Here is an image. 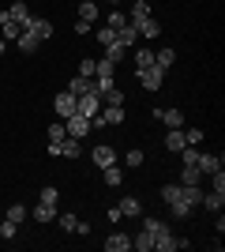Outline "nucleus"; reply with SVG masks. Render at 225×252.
<instances>
[{
    "mask_svg": "<svg viewBox=\"0 0 225 252\" xmlns=\"http://www.w3.org/2000/svg\"><path fill=\"white\" fill-rule=\"evenodd\" d=\"M161 83H165V72H161L158 64H150V68L139 72V87L143 91H161Z\"/></svg>",
    "mask_w": 225,
    "mask_h": 252,
    "instance_id": "1",
    "label": "nucleus"
},
{
    "mask_svg": "<svg viewBox=\"0 0 225 252\" xmlns=\"http://www.w3.org/2000/svg\"><path fill=\"white\" fill-rule=\"evenodd\" d=\"M64 121H68L64 128H68V136H72V139H83L86 132H90V117H83L79 109H75L72 117H64Z\"/></svg>",
    "mask_w": 225,
    "mask_h": 252,
    "instance_id": "2",
    "label": "nucleus"
},
{
    "mask_svg": "<svg viewBox=\"0 0 225 252\" xmlns=\"http://www.w3.org/2000/svg\"><path fill=\"white\" fill-rule=\"evenodd\" d=\"M53 109H56V113H60V117H72L75 109H79V98H75L72 91H60V94L53 98Z\"/></svg>",
    "mask_w": 225,
    "mask_h": 252,
    "instance_id": "3",
    "label": "nucleus"
},
{
    "mask_svg": "<svg viewBox=\"0 0 225 252\" xmlns=\"http://www.w3.org/2000/svg\"><path fill=\"white\" fill-rule=\"evenodd\" d=\"M90 158H94V166H98V169L117 166V151H113V147H105V143H98V147L90 151Z\"/></svg>",
    "mask_w": 225,
    "mask_h": 252,
    "instance_id": "4",
    "label": "nucleus"
},
{
    "mask_svg": "<svg viewBox=\"0 0 225 252\" xmlns=\"http://www.w3.org/2000/svg\"><path fill=\"white\" fill-rule=\"evenodd\" d=\"M19 34H23V27L11 19L8 11H0V38H4V42H19Z\"/></svg>",
    "mask_w": 225,
    "mask_h": 252,
    "instance_id": "5",
    "label": "nucleus"
},
{
    "mask_svg": "<svg viewBox=\"0 0 225 252\" xmlns=\"http://www.w3.org/2000/svg\"><path fill=\"white\" fill-rule=\"evenodd\" d=\"M23 31H30L34 38H38V42H45V38H53V23H49V19H34V15H30Z\"/></svg>",
    "mask_w": 225,
    "mask_h": 252,
    "instance_id": "6",
    "label": "nucleus"
},
{
    "mask_svg": "<svg viewBox=\"0 0 225 252\" xmlns=\"http://www.w3.org/2000/svg\"><path fill=\"white\" fill-rule=\"evenodd\" d=\"M154 121H161L165 128H184V125H188L180 109H154Z\"/></svg>",
    "mask_w": 225,
    "mask_h": 252,
    "instance_id": "7",
    "label": "nucleus"
},
{
    "mask_svg": "<svg viewBox=\"0 0 225 252\" xmlns=\"http://www.w3.org/2000/svg\"><path fill=\"white\" fill-rule=\"evenodd\" d=\"M128 249H131V237H128V233L113 230V233L105 237V252H128Z\"/></svg>",
    "mask_w": 225,
    "mask_h": 252,
    "instance_id": "8",
    "label": "nucleus"
},
{
    "mask_svg": "<svg viewBox=\"0 0 225 252\" xmlns=\"http://www.w3.org/2000/svg\"><path fill=\"white\" fill-rule=\"evenodd\" d=\"M135 31H139V38H158L161 34V23L154 19V15H147V19H139V23H131Z\"/></svg>",
    "mask_w": 225,
    "mask_h": 252,
    "instance_id": "9",
    "label": "nucleus"
},
{
    "mask_svg": "<svg viewBox=\"0 0 225 252\" xmlns=\"http://www.w3.org/2000/svg\"><path fill=\"white\" fill-rule=\"evenodd\" d=\"M79 113L83 117H98L101 113V98L98 94H79Z\"/></svg>",
    "mask_w": 225,
    "mask_h": 252,
    "instance_id": "10",
    "label": "nucleus"
},
{
    "mask_svg": "<svg viewBox=\"0 0 225 252\" xmlns=\"http://www.w3.org/2000/svg\"><path fill=\"white\" fill-rule=\"evenodd\" d=\"M68 91H72L75 98L79 94H94V79H90V75H75L72 83H68Z\"/></svg>",
    "mask_w": 225,
    "mask_h": 252,
    "instance_id": "11",
    "label": "nucleus"
},
{
    "mask_svg": "<svg viewBox=\"0 0 225 252\" xmlns=\"http://www.w3.org/2000/svg\"><path fill=\"white\" fill-rule=\"evenodd\" d=\"M4 11H8L11 19L19 23V27H26V19H30V8H26V0H15V4H8Z\"/></svg>",
    "mask_w": 225,
    "mask_h": 252,
    "instance_id": "12",
    "label": "nucleus"
},
{
    "mask_svg": "<svg viewBox=\"0 0 225 252\" xmlns=\"http://www.w3.org/2000/svg\"><path fill=\"white\" fill-rule=\"evenodd\" d=\"M117 211L124 215V219H135V215H143V203L135 200V196H124V200L117 203Z\"/></svg>",
    "mask_w": 225,
    "mask_h": 252,
    "instance_id": "13",
    "label": "nucleus"
},
{
    "mask_svg": "<svg viewBox=\"0 0 225 252\" xmlns=\"http://www.w3.org/2000/svg\"><path fill=\"white\" fill-rule=\"evenodd\" d=\"M184 147H188V143H184V128H169V136H165V151H176V155H180Z\"/></svg>",
    "mask_w": 225,
    "mask_h": 252,
    "instance_id": "14",
    "label": "nucleus"
},
{
    "mask_svg": "<svg viewBox=\"0 0 225 252\" xmlns=\"http://www.w3.org/2000/svg\"><path fill=\"white\" fill-rule=\"evenodd\" d=\"M199 169H203V177H210L214 169H222V155H203L199 151Z\"/></svg>",
    "mask_w": 225,
    "mask_h": 252,
    "instance_id": "15",
    "label": "nucleus"
},
{
    "mask_svg": "<svg viewBox=\"0 0 225 252\" xmlns=\"http://www.w3.org/2000/svg\"><path fill=\"white\" fill-rule=\"evenodd\" d=\"M30 215L38 222H56V203H42V200H38V207H34Z\"/></svg>",
    "mask_w": 225,
    "mask_h": 252,
    "instance_id": "16",
    "label": "nucleus"
},
{
    "mask_svg": "<svg viewBox=\"0 0 225 252\" xmlns=\"http://www.w3.org/2000/svg\"><path fill=\"white\" fill-rule=\"evenodd\" d=\"M143 230H147L154 241H158V237H169V226H165L161 219H147V222H143Z\"/></svg>",
    "mask_w": 225,
    "mask_h": 252,
    "instance_id": "17",
    "label": "nucleus"
},
{
    "mask_svg": "<svg viewBox=\"0 0 225 252\" xmlns=\"http://www.w3.org/2000/svg\"><path fill=\"white\" fill-rule=\"evenodd\" d=\"M169 211H173V219H188V215H192V203L184 200V189H180V196L169 203Z\"/></svg>",
    "mask_w": 225,
    "mask_h": 252,
    "instance_id": "18",
    "label": "nucleus"
},
{
    "mask_svg": "<svg viewBox=\"0 0 225 252\" xmlns=\"http://www.w3.org/2000/svg\"><path fill=\"white\" fill-rule=\"evenodd\" d=\"M199 203H203V207H210V211H222V207H225V192H214V189H210V192H203V200H199Z\"/></svg>",
    "mask_w": 225,
    "mask_h": 252,
    "instance_id": "19",
    "label": "nucleus"
},
{
    "mask_svg": "<svg viewBox=\"0 0 225 252\" xmlns=\"http://www.w3.org/2000/svg\"><path fill=\"white\" fill-rule=\"evenodd\" d=\"M131 249H139V252H154V237H150L147 230H139L135 237H131Z\"/></svg>",
    "mask_w": 225,
    "mask_h": 252,
    "instance_id": "20",
    "label": "nucleus"
},
{
    "mask_svg": "<svg viewBox=\"0 0 225 252\" xmlns=\"http://www.w3.org/2000/svg\"><path fill=\"white\" fill-rule=\"evenodd\" d=\"M147 15H154V11H150V4H147V0H135V4H131L128 23H139V19H147Z\"/></svg>",
    "mask_w": 225,
    "mask_h": 252,
    "instance_id": "21",
    "label": "nucleus"
},
{
    "mask_svg": "<svg viewBox=\"0 0 225 252\" xmlns=\"http://www.w3.org/2000/svg\"><path fill=\"white\" fill-rule=\"evenodd\" d=\"M173 61H176V53H173V49H158V53H154V64H158L161 72H169Z\"/></svg>",
    "mask_w": 225,
    "mask_h": 252,
    "instance_id": "22",
    "label": "nucleus"
},
{
    "mask_svg": "<svg viewBox=\"0 0 225 252\" xmlns=\"http://www.w3.org/2000/svg\"><path fill=\"white\" fill-rule=\"evenodd\" d=\"M199 181H203V169L199 166H184L180 169V185H199Z\"/></svg>",
    "mask_w": 225,
    "mask_h": 252,
    "instance_id": "23",
    "label": "nucleus"
},
{
    "mask_svg": "<svg viewBox=\"0 0 225 252\" xmlns=\"http://www.w3.org/2000/svg\"><path fill=\"white\" fill-rule=\"evenodd\" d=\"M79 19L83 23H98V4L94 0H83V4H79Z\"/></svg>",
    "mask_w": 225,
    "mask_h": 252,
    "instance_id": "24",
    "label": "nucleus"
},
{
    "mask_svg": "<svg viewBox=\"0 0 225 252\" xmlns=\"http://www.w3.org/2000/svg\"><path fill=\"white\" fill-rule=\"evenodd\" d=\"M124 53H128V45L120 42V38H117V42H109V45H105V57H109L113 64H117V61H124Z\"/></svg>",
    "mask_w": 225,
    "mask_h": 252,
    "instance_id": "25",
    "label": "nucleus"
},
{
    "mask_svg": "<svg viewBox=\"0 0 225 252\" xmlns=\"http://www.w3.org/2000/svg\"><path fill=\"white\" fill-rule=\"evenodd\" d=\"M79 155H83V143L68 136V139H64V147H60V158H79Z\"/></svg>",
    "mask_w": 225,
    "mask_h": 252,
    "instance_id": "26",
    "label": "nucleus"
},
{
    "mask_svg": "<svg viewBox=\"0 0 225 252\" xmlns=\"http://www.w3.org/2000/svg\"><path fill=\"white\" fill-rule=\"evenodd\" d=\"M56 222H60V230H64V233H75V230H79V219H75L72 211H64V215H56Z\"/></svg>",
    "mask_w": 225,
    "mask_h": 252,
    "instance_id": "27",
    "label": "nucleus"
},
{
    "mask_svg": "<svg viewBox=\"0 0 225 252\" xmlns=\"http://www.w3.org/2000/svg\"><path fill=\"white\" fill-rule=\"evenodd\" d=\"M15 45H19V53H34V49H38V38H34L30 31H23V34H19V42H15Z\"/></svg>",
    "mask_w": 225,
    "mask_h": 252,
    "instance_id": "28",
    "label": "nucleus"
},
{
    "mask_svg": "<svg viewBox=\"0 0 225 252\" xmlns=\"http://www.w3.org/2000/svg\"><path fill=\"white\" fill-rule=\"evenodd\" d=\"M60 139H68V128H64V121H53L49 125V143H60Z\"/></svg>",
    "mask_w": 225,
    "mask_h": 252,
    "instance_id": "29",
    "label": "nucleus"
},
{
    "mask_svg": "<svg viewBox=\"0 0 225 252\" xmlns=\"http://www.w3.org/2000/svg\"><path fill=\"white\" fill-rule=\"evenodd\" d=\"M154 64V49H139L135 53V72H143V68H150Z\"/></svg>",
    "mask_w": 225,
    "mask_h": 252,
    "instance_id": "30",
    "label": "nucleus"
},
{
    "mask_svg": "<svg viewBox=\"0 0 225 252\" xmlns=\"http://www.w3.org/2000/svg\"><path fill=\"white\" fill-rule=\"evenodd\" d=\"M105 27H113V31H124V27H128V15H124V11H109Z\"/></svg>",
    "mask_w": 225,
    "mask_h": 252,
    "instance_id": "31",
    "label": "nucleus"
},
{
    "mask_svg": "<svg viewBox=\"0 0 225 252\" xmlns=\"http://www.w3.org/2000/svg\"><path fill=\"white\" fill-rule=\"evenodd\" d=\"M101 173H105V185H113V189L124 181V169H120V166H109V169H101Z\"/></svg>",
    "mask_w": 225,
    "mask_h": 252,
    "instance_id": "32",
    "label": "nucleus"
},
{
    "mask_svg": "<svg viewBox=\"0 0 225 252\" xmlns=\"http://www.w3.org/2000/svg\"><path fill=\"white\" fill-rule=\"evenodd\" d=\"M117 72V64L109 61V57H101V61H94V75H113Z\"/></svg>",
    "mask_w": 225,
    "mask_h": 252,
    "instance_id": "33",
    "label": "nucleus"
},
{
    "mask_svg": "<svg viewBox=\"0 0 225 252\" xmlns=\"http://www.w3.org/2000/svg\"><path fill=\"white\" fill-rule=\"evenodd\" d=\"M117 38H120V42H124V45H135V38H139V31H135V27H131V23H128L124 31H117Z\"/></svg>",
    "mask_w": 225,
    "mask_h": 252,
    "instance_id": "34",
    "label": "nucleus"
},
{
    "mask_svg": "<svg viewBox=\"0 0 225 252\" xmlns=\"http://www.w3.org/2000/svg\"><path fill=\"white\" fill-rule=\"evenodd\" d=\"M184 143H188V147H199V143H203V128H188V132H184Z\"/></svg>",
    "mask_w": 225,
    "mask_h": 252,
    "instance_id": "35",
    "label": "nucleus"
},
{
    "mask_svg": "<svg viewBox=\"0 0 225 252\" xmlns=\"http://www.w3.org/2000/svg\"><path fill=\"white\" fill-rule=\"evenodd\" d=\"M154 249H158V252H176V237H173V233H169V237H158Z\"/></svg>",
    "mask_w": 225,
    "mask_h": 252,
    "instance_id": "36",
    "label": "nucleus"
},
{
    "mask_svg": "<svg viewBox=\"0 0 225 252\" xmlns=\"http://www.w3.org/2000/svg\"><path fill=\"white\" fill-rule=\"evenodd\" d=\"M15 230H19V222H11V219L0 222V237H4V241H11V237H15Z\"/></svg>",
    "mask_w": 225,
    "mask_h": 252,
    "instance_id": "37",
    "label": "nucleus"
},
{
    "mask_svg": "<svg viewBox=\"0 0 225 252\" xmlns=\"http://www.w3.org/2000/svg\"><path fill=\"white\" fill-rule=\"evenodd\" d=\"M26 215H30V211L23 207V203H11V207H8V219H11V222H23Z\"/></svg>",
    "mask_w": 225,
    "mask_h": 252,
    "instance_id": "38",
    "label": "nucleus"
},
{
    "mask_svg": "<svg viewBox=\"0 0 225 252\" xmlns=\"http://www.w3.org/2000/svg\"><path fill=\"white\" fill-rule=\"evenodd\" d=\"M143 158H147L143 151H128V155H124V162H128V169H139V166H143Z\"/></svg>",
    "mask_w": 225,
    "mask_h": 252,
    "instance_id": "39",
    "label": "nucleus"
},
{
    "mask_svg": "<svg viewBox=\"0 0 225 252\" xmlns=\"http://www.w3.org/2000/svg\"><path fill=\"white\" fill-rule=\"evenodd\" d=\"M105 105H124V91H117V87H113V91H105Z\"/></svg>",
    "mask_w": 225,
    "mask_h": 252,
    "instance_id": "40",
    "label": "nucleus"
},
{
    "mask_svg": "<svg viewBox=\"0 0 225 252\" xmlns=\"http://www.w3.org/2000/svg\"><path fill=\"white\" fill-rule=\"evenodd\" d=\"M98 42H101V45L117 42V31H113V27H98Z\"/></svg>",
    "mask_w": 225,
    "mask_h": 252,
    "instance_id": "41",
    "label": "nucleus"
},
{
    "mask_svg": "<svg viewBox=\"0 0 225 252\" xmlns=\"http://www.w3.org/2000/svg\"><path fill=\"white\" fill-rule=\"evenodd\" d=\"M176 196H180V181H176V185H165V189H161V200H165V203H173Z\"/></svg>",
    "mask_w": 225,
    "mask_h": 252,
    "instance_id": "42",
    "label": "nucleus"
},
{
    "mask_svg": "<svg viewBox=\"0 0 225 252\" xmlns=\"http://www.w3.org/2000/svg\"><path fill=\"white\" fill-rule=\"evenodd\" d=\"M180 158H184V166H199V151H195V147H184Z\"/></svg>",
    "mask_w": 225,
    "mask_h": 252,
    "instance_id": "43",
    "label": "nucleus"
},
{
    "mask_svg": "<svg viewBox=\"0 0 225 252\" xmlns=\"http://www.w3.org/2000/svg\"><path fill=\"white\" fill-rule=\"evenodd\" d=\"M56 200H60V192H56L53 185H45L42 189V203H56Z\"/></svg>",
    "mask_w": 225,
    "mask_h": 252,
    "instance_id": "44",
    "label": "nucleus"
},
{
    "mask_svg": "<svg viewBox=\"0 0 225 252\" xmlns=\"http://www.w3.org/2000/svg\"><path fill=\"white\" fill-rule=\"evenodd\" d=\"M79 75H90V79H94V61H90V57L79 61Z\"/></svg>",
    "mask_w": 225,
    "mask_h": 252,
    "instance_id": "45",
    "label": "nucleus"
},
{
    "mask_svg": "<svg viewBox=\"0 0 225 252\" xmlns=\"http://www.w3.org/2000/svg\"><path fill=\"white\" fill-rule=\"evenodd\" d=\"M94 31V23H83V19H75V34H90Z\"/></svg>",
    "mask_w": 225,
    "mask_h": 252,
    "instance_id": "46",
    "label": "nucleus"
},
{
    "mask_svg": "<svg viewBox=\"0 0 225 252\" xmlns=\"http://www.w3.org/2000/svg\"><path fill=\"white\" fill-rule=\"evenodd\" d=\"M4 49H8V42H4V38H0V57H4Z\"/></svg>",
    "mask_w": 225,
    "mask_h": 252,
    "instance_id": "47",
    "label": "nucleus"
},
{
    "mask_svg": "<svg viewBox=\"0 0 225 252\" xmlns=\"http://www.w3.org/2000/svg\"><path fill=\"white\" fill-rule=\"evenodd\" d=\"M109 4H120V0H109Z\"/></svg>",
    "mask_w": 225,
    "mask_h": 252,
    "instance_id": "48",
    "label": "nucleus"
}]
</instances>
